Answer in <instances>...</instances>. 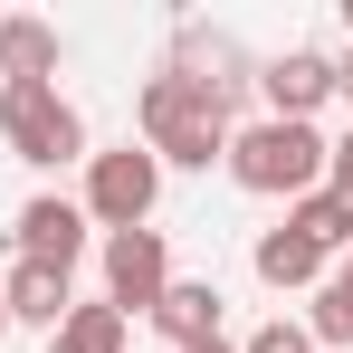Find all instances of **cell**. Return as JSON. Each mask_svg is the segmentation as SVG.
<instances>
[{"label": "cell", "instance_id": "1", "mask_svg": "<svg viewBox=\"0 0 353 353\" xmlns=\"http://www.w3.org/2000/svg\"><path fill=\"white\" fill-rule=\"evenodd\" d=\"M134 124H143V153L153 163H181V172H210V163H230V115L191 86V77H143V96H134Z\"/></svg>", "mask_w": 353, "mask_h": 353}, {"label": "cell", "instance_id": "2", "mask_svg": "<svg viewBox=\"0 0 353 353\" xmlns=\"http://www.w3.org/2000/svg\"><path fill=\"white\" fill-rule=\"evenodd\" d=\"M325 153H334V143H325L315 124L258 115V124L230 134V181L258 191V201H305V191H325Z\"/></svg>", "mask_w": 353, "mask_h": 353}, {"label": "cell", "instance_id": "3", "mask_svg": "<svg viewBox=\"0 0 353 353\" xmlns=\"http://www.w3.org/2000/svg\"><path fill=\"white\" fill-rule=\"evenodd\" d=\"M0 143L19 163L58 172V163H86V115L67 105L58 86H0Z\"/></svg>", "mask_w": 353, "mask_h": 353}, {"label": "cell", "instance_id": "4", "mask_svg": "<svg viewBox=\"0 0 353 353\" xmlns=\"http://www.w3.org/2000/svg\"><path fill=\"white\" fill-rule=\"evenodd\" d=\"M153 201H163V163L143 143H115V153H86V230H153Z\"/></svg>", "mask_w": 353, "mask_h": 353}, {"label": "cell", "instance_id": "5", "mask_svg": "<svg viewBox=\"0 0 353 353\" xmlns=\"http://www.w3.org/2000/svg\"><path fill=\"white\" fill-rule=\"evenodd\" d=\"M163 287H172V248H163V230H115V239H105V305H115L124 325L153 315Z\"/></svg>", "mask_w": 353, "mask_h": 353}, {"label": "cell", "instance_id": "6", "mask_svg": "<svg viewBox=\"0 0 353 353\" xmlns=\"http://www.w3.org/2000/svg\"><path fill=\"white\" fill-rule=\"evenodd\" d=\"M172 77H191V86H201V96H210L220 115H230V105L248 96V86H258V67H248V48H239L230 29H201V19H191V29L172 39Z\"/></svg>", "mask_w": 353, "mask_h": 353}, {"label": "cell", "instance_id": "7", "mask_svg": "<svg viewBox=\"0 0 353 353\" xmlns=\"http://www.w3.org/2000/svg\"><path fill=\"white\" fill-rule=\"evenodd\" d=\"M258 96H268L277 124H315V105L334 96V58H325V48H287V58L258 67Z\"/></svg>", "mask_w": 353, "mask_h": 353}, {"label": "cell", "instance_id": "8", "mask_svg": "<svg viewBox=\"0 0 353 353\" xmlns=\"http://www.w3.org/2000/svg\"><path fill=\"white\" fill-rule=\"evenodd\" d=\"M19 258H39V268H67L77 277V258H86V210L58 201V191H39V201H19Z\"/></svg>", "mask_w": 353, "mask_h": 353}, {"label": "cell", "instance_id": "9", "mask_svg": "<svg viewBox=\"0 0 353 353\" xmlns=\"http://www.w3.org/2000/svg\"><path fill=\"white\" fill-rule=\"evenodd\" d=\"M58 58H67V39L48 19H29V10L0 19V86H58Z\"/></svg>", "mask_w": 353, "mask_h": 353}, {"label": "cell", "instance_id": "10", "mask_svg": "<svg viewBox=\"0 0 353 353\" xmlns=\"http://www.w3.org/2000/svg\"><path fill=\"white\" fill-rule=\"evenodd\" d=\"M0 305H10V325H48V334H58V325H67V305H77V287H67V268L19 258V268L0 277Z\"/></svg>", "mask_w": 353, "mask_h": 353}, {"label": "cell", "instance_id": "11", "mask_svg": "<svg viewBox=\"0 0 353 353\" xmlns=\"http://www.w3.org/2000/svg\"><path fill=\"white\" fill-rule=\"evenodd\" d=\"M220 305H230V296L210 287V277H172L163 305H153V334H172V353L181 344H210V334H220Z\"/></svg>", "mask_w": 353, "mask_h": 353}, {"label": "cell", "instance_id": "12", "mask_svg": "<svg viewBox=\"0 0 353 353\" xmlns=\"http://www.w3.org/2000/svg\"><path fill=\"white\" fill-rule=\"evenodd\" d=\"M248 268H258L268 287L287 296V287H325V268H334V258H325L315 239H296L287 220H277V230H258V248H248Z\"/></svg>", "mask_w": 353, "mask_h": 353}, {"label": "cell", "instance_id": "13", "mask_svg": "<svg viewBox=\"0 0 353 353\" xmlns=\"http://www.w3.org/2000/svg\"><path fill=\"white\" fill-rule=\"evenodd\" d=\"M305 334L315 344H344L353 353V248L325 268V287H315V305H305Z\"/></svg>", "mask_w": 353, "mask_h": 353}, {"label": "cell", "instance_id": "14", "mask_svg": "<svg viewBox=\"0 0 353 353\" xmlns=\"http://www.w3.org/2000/svg\"><path fill=\"white\" fill-rule=\"evenodd\" d=\"M124 334H134V325L96 296V305H67V325L48 334V353H124Z\"/></svg>", "mask_w": 353, "mask_h": 353}, {"label": "cell", "instance_id": "15", "mask_svg": "<svg viewBox=\"0 0 353 353\" xmlns=\"http://www.w3.org/2000/svg\"><path fill=\"white\" fill-rule=\"evenodd\" d=\"M287 230L315 239L325 258H344V248H353V210L334 201V191H305V201H287Z\"/></svg>", "mask_w": 353, "mask_h": 353}, {"label": "cell", "instance_id": "16", "mask_svg": "<svg viewBox=\"0 0 353 353\" xmlns=\"http://www.w3.org/2000/svg\"><path fill=\"white\" fill-rule=\"evenodd\" d=\"M239 353H315V334L277 315V325H258V334H248V344H239Z\"/></svg>", "mask_w": 353, "mask_h": 353}, {"label": "cell", "instance_id": "17", "mask_svg": "<svg viewBox=\"0 0 353 353\" xmlns=\"http://www.w3.org/2000/svg\"><path fill=\"white\" fill-rule=\"evenodd\" d=\"M334 96H344V105H353V48H344V58H334Z\"/></svg>", "mask_w": 353, "mask_h": 353}, {"label": "cell", "instance_id": "18", "mask_svg": "<svg viewBox=\"0 0 353 353\" xmlns=\"http://www.w3.org/2000/svg\"><path fill=\"white\" fill-rule=\"evenodd\" d=\"M181 353H239V344H230V334H210V344H181Z\"/></svg>", "mask_w": 353, "mask_h": 353}, {"label": "cell", "instance_id": "19", "mask_svg": "<svg viewBox=\"0 0 353 353\" xmlns=\"http://www.w3.org/2000/svg\"><path fill=\"white\" fill-rule=\"evenodd\" d=\"M0 334H10V305H0Z\"/></svg>", "mask_w": 353, "mask_h": 353}, {"label": "cell", "instance_id": "20", "mask_svg": "<svg viewBox=\"0 0 353 353\" xmlns=\"http://www.w3.org/2000/svg\"><path fill=\"white\" fill-rule=\"evenodd\" d=\"M344 29H353V0H344Z\"/></svg>", "mask_w": 353, "mask_h": 353}]
</instances>
